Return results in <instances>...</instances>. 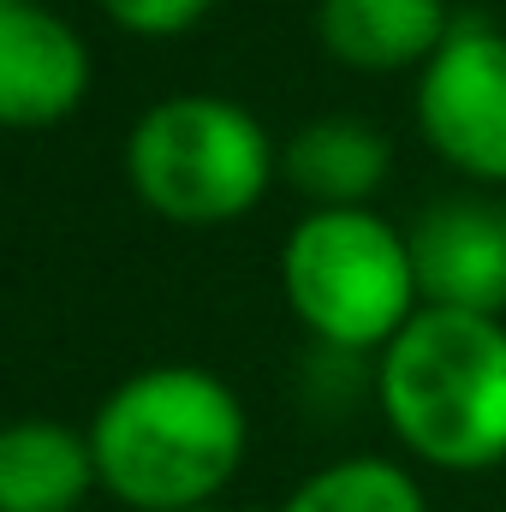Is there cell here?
Instances as JSON below:
<instances>
[{
    "instance_id": "obj_2",
    "label": "cell",
    "mask_w": 506,
    "mask_h": 512,
    "mask_svg": "<svg viewBox=\"0 0 506 512\" xmlns=\"http://www.w3.org/2000/svg\"><path fill=\"white\" fill-rule=\"evenodd\" d=\"M376 399L393 435L435 471L506 465L501 316L423 304L376 352Z\"/></svg>"
},
{
    "instance_id": "obj_1",
    "label": "cell",
    "mask_w": 506,
    "mask_h": 512,
    "mask_svg": "<svg viewBox=\"0 0 506 512\" xmlns=\"http://www.w3.org/2000/svg\"><path fill=\"white\" fill-rule=\"evenodd\" d=\"M96 483L131 512L215 507L251 447L239 393L203 364H149L90 417Z\"/></svg>"
},
{
    "instance_id": "obj_7",
    "label": "cell",
    "mask_w": 506,
    "mask_h": 512,
    "mask_svg": "<svg viewBox=\"0 0 506 512\" xmlns=\"http://www.w3.org/2000/svg\"><path fill=\"white\" fill-rule=\"evenodd\" d=\"M411 268L417 292L435 310H471L501 316L506 310V203L501 197H441L429 203L411 233Z\"/></svg>"
},
{
    "instance_id": "obj_6",
    "label": "cell",
    "mask_w": 506,
    "mask_h": 512,
    "mask_svg": "<svg viewBox=\"0 0 506 512\" xmlns=\"http://www.w3.org/2000/svg\"><path fill=\"white\" fill-rule=\"evenodd\" d=\"M96 60L72 18L42 0H0V131H48L90 96Z\"/></svg>"
},
{
    "instance_id": "obj_10",
    "label": "cell",
    "mask_w": 506,
    "mask_h": 512,
    "mask_svg": "<svg viewBox=\"0 0 506 512\" xmlns=\"http://www.w3.org/2000/svg\"><path fill=\"white\" fill-rule=\"evenodd\" d=\"M96 483L90 435L54 417L0 423V512H78Z\"/></svg>"
},
{
    "instance_id": "obj_9",
    "label": "cell",
    "mask_w": 506,
    "mask_h": 512,
    "mask_svg": "<svg viewBox=\"0 0 506 512\" xmlns=\"http://www.w3.org/2000/svg\"><path fill=\"white\" fill-rule=\"evenodd\" d=\"M393 167V143L358 114H322L280 149V179L310 209H370Z\"/></svg>"
},
{
    "instance_id": "obj_8",
    "label": "cell",
    "mask_w": 506,
    "mask_h": 512,
    "mask_svg": "<svg viewBox=\"0 0 506 512\" xmlns=\"http://www.w3.org/2000/svg\"><path fill=\"white\" fill-rule=\"evenodd\" d=\"M447 30V0H316V42L352 72H423Z\"/></svg>"
},
{
    "instance_id": "obj_4",
    "label": "cell",
    "mask_w": 506,
    "mask_h": 512,
    "mask_svg": "<svg viewBox=\"0 0 506 512\" xmlns=\"http://www.w3.org/2000/svg\"><path fill=\"white\" fill-rule=\"evenodd\" d=\"M280 292L328 352H381L417 310V268L376 209H310L280 245Z\"/></svg>"
},
{
    "instance_id": "obj_3",
    "label": "cell",
    "mask_w": 506,
    "mask_h": 512,
    "mask_svg": "<svg viewBox=\"0 0 506 512\" xmlns=\"http://www.w3.org/2000/svg\"><path fill=\"white\" fill-rule=\"evenodd\" d=\"M120 167L149 215L173 227H227L268 197L280 149L245 102L179 90L137 114Z\"/></svg>"
},
{
    "instance_id": "obj_11",
    "label": "cell",
    "mask_w": 506,
    "mask_h": 512,
    "mask_svg": "<svg viewBox=\"0 0 506 512\" xmlns=\"http://www.w3.org/2000/svg\"><path fill=\"white\" fill-rule=\"evenodd\" d=\"M280 512H429L423 489L411 471H399L393 459H334L316 477H304Z\"/></svg>"
},
{
    "instance_id": "obj_5",
    "label": "cell",
    "mask_w": 506,
    "mask_h": 512,
    "mask_svg": "<svg viewBox=\"0 0 506 512\" xmlns=\"http://www.w3.org/2000/svg\"><path fill=\"white\" fill-rule=\"evenodd\" d=\"M417 131L465 179L506 185V30L453 18L417 72Z\"/></svg>"
},
{
    "instance_id": "obj_13",
    "label": "cell",
    "mask_w": 506,
    "mask_h": 512,
    "mask_svg": "<svg viewBox=\"0 0 506 512\" xmlns=\"http://www.w3.org/2000/svg\"><path fill=\"white\" fill-rule=\"evenodd\" d=\"M185 512H221V507H185Z\"/></svg>"
},
{
    "instance_id": "obj_12",
    "label": "cell",
    "mask_w": 506,
    "mask_h": 512,
    "mask_svg": "<svg viewBox=\"0 0 506 512\" xmlns=\"http://www.w3.org/2000/svg\"><path fill=\"white\" fill-rule=\"evenodd\" d=\"M96 6L108 12L114 30H126L137 42H173L215 12V0H96Z\"/></svg>"
}]
</instances>
